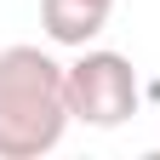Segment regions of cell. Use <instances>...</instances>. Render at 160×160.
<instances>
[{"instance_id":"6da1fadb","label":"cell","mask_w":160,"mask_h":160,"mask_svg":"<svg viewBox=\"0 0 160 160\" xmlns=\"http://www.w3.org/2000/svg\"><path fill=\"white\" fill-rule=\"evenodd\" d=\"M69 63L40 46L0 52V160H40L69 132Z\"/></svg>"},{"instance_id":"7a4b0ae2","label":"cell","mask_w":160,"mask_h":160,"mask_svg":"<svg viewBox=\"0 0 160 160\" xmlns=\"http://www.w3.org/2000/svg\"><path fill=\"white\" fill-rule=\"evenodd\" d=\"M137 69L126 63L120 52H92L80 46V57L69 63V109L80 126H97V132H114L137 114Z\"/></svg>"},{"instance_id":"3957f363","label":"cell","mask_w":160,"mask_h":160,"mask_svg":"<svg viewBox=\"0 0 160 160\" xmlns=\"http://www.w3.org/2000/svg\"><path fill=\"white\" fill-rule=\"evenodd\" d=\"M114 0H40V29L57 46H92L109 29Z\"/></svg>"}]
</instances>
